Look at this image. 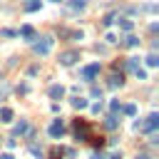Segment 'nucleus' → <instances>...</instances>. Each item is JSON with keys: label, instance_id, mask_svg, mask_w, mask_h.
I'll return each mask as SVG.
<instances>
[{"label": "nucleus", "instance_id": "1", "mask_svg": "<svg viewBox=\"0 0 159 159\" xmlns=\"http://www.w3.org/2000/svg\"><path fill=\"white\" fill-rule=\"evenodd\" d=\"M52 45H55V40H52L50 35H42V37H35L32 50H35V55H50Z\"/></svg>", "mask_w": 159, "mask_h": 159}, {"label": "nucleus", "instance_id": "2", "mask_svg": "<svg viewBox=\"0 0 159 159\" xmlns=\"http://www.w3.org/2000/svg\"><path fill=\"white\" fill-rule=\"evenodd\" d=\"M75 137L80 139V142H87L89 139V134H92V129H89V124H87V119H75Z\"/></svg>", "mask_w": 159, "mask_h": 159}, {"label": "nucleus", "instance_id": "3", "mask_svg": "<svg viewBox=\"0 0 159 159\" xmlns=\"http://www.w3.org/2000/svg\"><path fill=\"white\" fill-rule=\"evenodd\" d=\"M77 60H80V50H67V52L60 55V65L62 67H72Z\"/></svg>", "mask_w": 159, "mask_h": 159}, {"label": "nucleus", "instance_id": "4", "mask_svg": "<svg viewBox=\"0 0 159 159\" xmlns=\"http://www.w3.org/2000/svg\"><path fill=\"white\" fill-rule=\"evenodd\" d=\"M157 127H159V114H157V112H152V114L139 124V129H142V132H154Z\"/></svg>", "mask_w": 159, "mask_h": 159}, {"label": "nucleus", "instance_id": "5", "mask_svg": "<svg viewBox=\"0 0 159 159\" xmlns=\"http://www.w3.org/2000/svg\"><path fill=\"white\" fill-rule=\"evenodd\" d=\"M97 75H99V62H92L82 70V80H94Z\"/></svg>", "mask_w": 159, "mask_h": 159}, {"label": "nucleus", "instance_id": "6", "mask_svg": "<svg viewBox=\"0 0 159 159\" xmlns=\"http://www.w3.org/2000/svg\"><path fill=\"white\" fill-rule=\"evenodd\" d=\"M87 7V0H70L67 2V12L70 15H77V12H82Z\"/></svg>", "mask_w": 159, "mask_h": 159}, {"label": "nucleus", "instance_id": "7", "mask_svg": "<svg viewBox=\"0 0 159 159\" xmlns=\"http://www.w3.org/2000/svg\"><path fill=\"white\" fill-rule=\"evenodd\" d=\"M47 132H50V137H55V139H57V137H62V134H65V124H62V119H55V122L50 124V129H47Z\"/></svg>", "mask_w": 159, "mask_h": 159}, {"label": "nucleus", "instance_id": "8", "mask_svg": "<svg viewBox=\"0 0 159 159\" xmlns=\"http://www.w3.org/2000/svg\"><path fill=\"white\" fill-rule=\"evenodd\" d=\"M30 132V124L25 122V119H20L15 127H12V137H20V134H27Z\"/></svg>", "mask_w": 159, "mask_h": 159}, {"label": "nucleus", "instance_id": "9", "mask_svg": "<svg viewBox=\"0 0 159 159\" xmlns=\"http://www.w3.org/2000/svg\"><path fill=\"white\" fill-rule=\"evenodd\" d=\"M107 84H109L112 89H114V87H122V84H124V77H122V72H119V75H117V72H112V75H109V82H107Z\"/></svg>", "mask_w": 159, "mask_h": 159}, {"label": "nucleus", "instance_id": "10", "mask_svg": "<svg viewBox=\"0 0 159 159\" xmlns=\"http://www.w3.org/2000/svg\"><path fill=\"white\" fill-rule=\"evenodd\" d=\"M47 94H50L52 99H62V94H65V87H62V84H52V87L47 89Z\"/></svg>", "mask_w": 159, "mask_h": 159}, {"label": "nucleus", "instance_id": "11", "mask_svg": "<svg viewBox=\"0 0 159 159\" xmlns=\"http://www.w3.org/2000/svg\"><path fill=\"white\" fill-rule=\"evenodd\" d=\"M20 35H22L25 40H35V27H32V25H22V27H20Z\"/></svg>", "mask_w": 159, "mask_h": 159}, {"label": "nucleus", "instance_id": "12", "mask_svg": "<svg viewBox=\"0 0 159 159\" xmlns=\"http://www.w3.org/2000/svg\"><path fill=\"white\" fill-rule=\"evenodd\" d=\"M40 0H25L22 2V7H25V12H35V10H40Z\"/></svg>", "mask_w": 159, "mask_h": 159}, {"label": "nucleus", "instance_id": "13", "mask_svg": "<svg viewBox=\"0 0 159 159\" xmlns=\"http://www.w3.org/2000/svg\"><path fill=\"white\" fill-rule=\"evenodd\" d=\"M87 104H89V102H87L84 97H75V99H72V107H75V109H87Z\"/></svg>", "mask_w": 159, "mask_h": 159}, {"label": "nucleus", "instance_id": "14", "mask_svg": "<svg viewBox=\"0 0 159 159\" xmlns=\"http://www.w3.org/2000/svg\"><path fill=\"white\" fill-rule=\"evenodd\" d=\"M0 122H12V109L10 107H2L0 109Z\"/></svg>", "mask_w": 159, "mask_h": 159}, {"label": "nucleus", "instance_id": "15", "mask_svg": "<svg viewBox=\"0 0 159 159\" xmlns=\"http://www.w3.org/2000/svg\"><path fill=\"white\" fill-rule=\"evenodd\" d=\"M104 127H107V129H117V127H119V122H117V114H109V117L104 119Z\"/></svg>", "mask_w": 159, "mask_h": 159}, {"label": "nucleus", "instance_id": "16", "mask_svg": "<svg viewBox=\"0 0 159 159\" xmlns=\"http://www.w3.org/2000/svg\"><path fill=\"white\" fill-rule=\"evenodd\" d=\"M87 142H92L97 149H102V147H104V137H97V134H89V139H87Z\"/></svg>", "mask_w": 159, "mask_h": 159}, {"label": "nucleus", "instance_id": "17", "mask_svg": "<svg viewBox=\"0 0 159 159\" xmlns=\"http://www.w3.org/2000/svg\"><path fill=\"white\" fill-rule=\"evenodd\" d=\"M137 45H139V37H134V35L124 37V47H137Z\"/></svg>", "mask_w": 159, "mask_h": 159}, {"label": "nucleus", "instance_id": "18", "mask_svg": "<svg viewBox=\"0 0 159 159\" xmlns=\"http://www.w3.org/2000/svg\"><path fill=\"white\" fill-rule=\"evenodd\" d=\"M147 65H149V67H157V65H159V55H157V52H149V55H147Z\"/></svg>", "mask_w": 159, "mask_h": 159}, {"label": "nucleus", "instance_id": "19", "mask_svg": "<svg viewBox=\"0 0 159 159\" xmlns=\"http://www.w3.org/2000/svg\"><path fill=\"white\" fill-rule=\"evenodd\" d=\"M62 154H65L62 147H52V149H50V159H62Z\"/></svg>", "mask_w": 159, "mask_h": 159}, {"label": "nucleus", "instance_id": "20", "mask_svg": "<svg viewBox=\"0 0 159 159\" xmlns=\"http://www.w3.org/2000/svg\"><path fill=\"white\" fill-rule=\"evenodd\" d=\"M132 25H134L132 20H127V17H119V27H122V30H132Z\"/></svg>", "mask_w": 159, "mask_h": 159}, {"label": "nucleus", "instance_id": "21", "mask_svg": "<svg viewBox=\"0 0 159 159\" xmlns=\"http://www.w3.org/2000/svg\"><path fill=\"white\" fill-rule=\"evenodd\" d=\"M122 112H124V114H129V117H134V114H137V107H134V104H124V107H122Z\"/></svg>", "mask_w": 159, "mask_h": 159}, {"label": "nucleus", "instance_id": "22", "mask_svg": "<svg viewBox=\"0 0 159 159\" xmlns=\"http://www.w3.org/2000/svg\"><path fill=\"white\" fill-rule=\"evenodd\" d=\"M109 109H112V114H117V112H122V104H119L117 99H112V102H109Z\"/></svg>", "mask_w": 159, "mask_h": 159}, {"label": "nucleus", "instance_id": "23", "mask_svg": "<svg viewBox=\"0 0 159 159\" xmlns=\"http://www.w3.org/2000/svg\"><path fill=\"white\" fill-rule=\"evenodd\" d=\"M112 22H114V12H109V15H104V20H102V25H104V27H109Z\"/></svg>", "mask_w": 159, "mask_h": 159}, {"label": "nucleus", "instance_id": "24", "mask_svg": "<svg viewBox=\"0 0 159 159\" xmlns=\"http://www.w3.org/2000/svg\"><path fill=\"white\" fill-rule=\"evenodd\" d=\"M134 75H137V77H139V80H147V72H144V70H142V67H137V70H134Z\"/></svg>", "mask_w": 159, "mask_h": 159}, {"label": "nucleus", "instance_id": "25", "mask_svg": "<svg viewBox=\"0 0 159 159\" xmlns=\"http://www.w3.org/2000/svg\"><path fill=\"white\" fill-rule=\"evenodd\" d=\"M92 97H102V89L99 87H92Z\"/></svg>", "mask_w": 159, "mask_h": 159}, {"label": "nucleus", "instance_id": "26", "mask_svg": "<svg viewBox=\"0 0 159 159\" xmlns=\"http://www.w3.org/2000/svg\"><path fill=\"white\" fill-rule=\"evenodd\" d=\"M92 159H107V157H104L102 152H94V154H92Z\"/></svg>", "mask_w": 159, "mask_h": 159}, {"label": "nucleus", "instance_id": "27", "mask_svg": "<svg viewBox=\"0 0 159 159\" xmlns=\"http://www.w3.org/2000/svg\"><path fill=\"white\" fill-rule=\"evenodd\" d=\"M0 159H12V154H2V157H0Z\"/></svg>", "mask_w": 159, "mask_h": 159}, {"label": "nucleus", "instance_id": "28", "mask_svg": "<svg viewBox=\"0 0 159 159\" xmlns=\"http://www.w3.org/2000/svg\"><path fill=\"white\" fill-rule=\"evenodd\" d=\"M137 159H152V157H147V154H139V157H137Z\"/></svg>", "mask_w": 159, "mask_h": 159}, {"label": "nucleus", "instance_id": "29", "mask_svg": "<svg viewBox=\"0 0 159 159\" xmlns=\"http://www.w3.org/2000/svg\"><path fill=\"white\" fill-rule=\"evenodd\" d=\"M0 80H2V75H0Z\"/></svg>", "mask_w": 159, "mask_h": 159}, {"label": "nucleus", "instance_id": "30", "mask_svg": "<svg viewBox=\"0 0 159 159\" xmlns=\"http://www.w3.org/2000/svg\"><path fill=\"white\" fill-rule=\"evenodd\" d=\"M55 2H60V0H55Z\"/></svg>", "mask_w": 159, "mask_h": 159}]
</instances>
